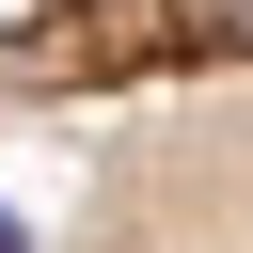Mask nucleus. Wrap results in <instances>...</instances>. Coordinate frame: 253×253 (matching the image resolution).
<instances>
[{
	"instance_id": "obj_1",
	"label": "nucleus",
	"mask_w": 253,
	"mask_h": 253,
	"mask_svg": "<svg viewBox=\"0 0 253 253\" xmlns=\"http://www.w3.org/2000/svg\"><path fill=\"white\" fill-rule=\"evenodd\" d=\"M47 253H253V79L126 111L63 190Z\"/></svg>"
},
{
	"instance_id": "obj_2",
	"label": "nucleus",
	"mask_w": 253,
	"mask_h": 253,
	"mask_svg": "<svg viewBox=\"0 0 253 253\" xmlns=\"http://www.w3.org/2000/svg\"><path fill=\"white\" fill-rule=\"evenodd\" d=\"M253 79V0H0V111H158Z\"/></svg>"
}]
</instances>
